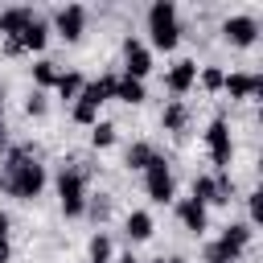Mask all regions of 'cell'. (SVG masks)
<instances>
[{
    "mask_svg": "<svg viewBox=\"0 0 263 263\" xmlns=\"http://www.w3.org/2000/svg\"><path fill=\"white\" fill-rule=\"evenodd\" d=\"M45 164L37 160V152L29 144H8L4 160H0V193L16 197V201H33L45 189Z\"/></svg>",
    "mask_w": 263,
    "mask_h": 263,
    "instance_id": "cell-1",
    "label": "cell"
},
{
    "mask_svg": "<svg viewBox=\"0 0 263 263\" xmlns=\"http://www.w3.org/2000/svg\"><path fill=\"white\" fill-rule=\"evenodd\" d=\"M148 41H152V49H177V41H181V25H177V4L173 0H156L152 8H148Z\"/></svg>",
    "mask_w": 263,
    "mask_h": 263,
    "instance_id": "cell-2",
    "label": "cell"
},
{
    "mask_svg": "<svg viewBox=\"0 0 263 263\" xmlns=\"http://www.w3.org/2000/svg\"><path fill=\"white\" fill-rule=\"evenodd\" d=\"M53 189H58V201H62V214L66 218H82V210H86V189H90V181L78 173V168H70V164H62L58 168V177H53Z\"/></svg>",
    "mask_w": 263,
    "mask_h": 263,
    "instance_id": "cell-3",
    "label": "cell"
},
{
    "mask_svg": "<svg viewBox=\"0 0 263 263\" xmlns=\"http://www.w3.org/2000/svg\"><path fill=\"white\" fill-rule=\"evenodd\" d=\"M205 152H210V164L222 173L230 168V156H234V140H230V123L226 115H214L210 127H205Z\"/></svg>",
    "mask_w": 263,
    "mask_h": 263,
    "instance_id": "cell-4",
    "label": "cell"
},
{
    "mask_svg": "<svg viewBox=\"0 0 263 263\" xmlns=\"http://www.w3.org/2000/svg\"><path fill=\"white\" fill-rule=\"evenodd\" d=\"M144 193H148L156 205H168V201H173L177 181H173V168H168V160H164V156H156V160L144 168Z\"/></svg>",
    "mask_w": 263,
    "mask_h": 263,
    "instance_id": "cell-5",
    "label": "cell"
},
{
    "mask_svg": "<svg viewBox=\"0 0 263 263\" xmlns=\"http://www.w3.org/2000/svg\"><path fill=\"white\" fill-rule=\"evenodd\" d=\"M222 37H226V45H234V49H251V45L259 41V21L247 16V12L226 16V21H222Z\"/></svg>",
    "mask_w": 263,
    "mask_h": 263,
    "instance_id": "cell-6",
    "label": "cell"
},
{
    "mask_svg": "<svg viewBox=\"0 0 263 263\" xmlns=\"http://www.w3.org/2000/svg\"><path fill=\"white\" fill-rule=\"evenodd\" d=\"M123 74L136 78V82H144V78L152 74V49H148L140 37H127V41H123Z\"/></svg>",
    "mask_w": 263,
    "mask_h": 263,
    "instance_id": "cell-7",
    "label": "cell"
},
{
    "mask_svg": "<svg viewBox=\"0 0 263 263\" xmlns=\"http://www.w3.org/2000/svg\"><path fill=\"white\" fill-rule=\"evenodd\" d=\"M222 90L230 99H263V74H251V70H234L222 78Z\"/></svg>",
    "mask_w": 263,
    "mask_h": 263,
    "instance_id": "cell-8",
    "label": "cell"
},
{
    "mask_svg": "<svg viewBox=\"0 0 263 263\" xmlns=\"http://www.w3.org/2000/svg\"><path fill=\"white\" fill-rule=\"evenodd\" d=\"M53 29H58L62 41H78V37L86 33V8H82V4H66V8H58Z\"/></svg>",
    "mask_w": 263,
    "mask_h": 263,
    "instance_id": "cell-9",
    "label": "cell"
},
{
    "mask_svg": "<svg viewBox=\"0 0 263 263\" xmlns=\"http://www.w3.org/2000/svg\"><path fill=\"white\" fill-rule=\"evenodd\" d=\"M193 82H197V62H193V58L173 62V66H168V74H164V86H168V95H173V99L189 95V90H193Z\"/></svg>",
    "mask_w": 263,
    "mask_h": 263,
    "instance_id": "cell-10",
    "label": "cell"
},
{
    "mask_svg": "<svg viewBox=\"0 0 263 263\" xmlns=\"http://www.w3.org/2000/svg\"><path fill=\"white\" fill-rule=\"evenodd\" d=\"M177 218H181V226H185L189 234H197V238L210 230V214H205V205H197L193 197H181V201H177Z\"/></svg>",
    "mask_w": 263,
    "mask_h": 263,
    "instance_id": "cell-11",
    "label": "cell"
},
{
    "mask_svg": "<svg viewBox=\"0 0 263 263\" xmlns=\"http://www.w3.org/2000/svg\"><path fill=\"white\" fill-rule=\"evenodd\" d=\"M152 230H156V222H152L148 210H132V214L123 218V234H127V242H148Z\"/></svg>",
    "mask_w": 263,
    "mask_h": 263,
    "instance_id": "cell-12",
    "label": "cell"
},
{
    "mask_svg": "<svg viewBox=\"0 0 263 263\" xmlns=\"http://www.w3.org/2000/svg\"><path fill=\"white\" fill-rule=\"evenodd\" d=\"M160 127L173 132V136H181V132L189 127V107H185V99H168V103H164V111H160Z\"/></svg>",
    "mask_w": 263,
    "mask_h": 263,
    "instance_id": "cell-13",
    "label": "cell"
},
{
    "mask_svg": "<svg viewBox=\"0 0 263 263\" xmlns=\"http://www.w3.org/2000/svg\"><path fill=\"white\" fill-rule=\"evenodd\" d=\"M16 41H21V49H25V53H41V49H45V41H49V25H45L41 16H33Z\"/></svg>",
    "mask_w": 263,
    "mask_h": 263,
    "instance_id": "cell-14",
    "label": "cell"
},
{
    "mask_svg": "<svg viewBox=\"0 0 263 263\" xmlns=\"http://www.w3.org/2000/svg\"><path fill=\"white\" fill-rule=\"evenodd\" d=\"M115 78H119V74H103V78H95V82H86L78 99H86L90 107H103L107 99H115Z\"/></svg>",
    "mask_w": 263,
    "mask_h": 263,
    "instance_id": "cell-15",
    "label": "cell"
},
{
    "mask_svg": "<svg viewBox=\"0 0 263 263\" xmlns=\"http://www.w3.org/2000/svg\"><path fill=\"white\" fill-rule=\"evenodd\" d=\"M29 21H33V8H25V4H21V8H4V12H0V37H4V41H8V37H21Z\"/></svg>",
    "mask_w": 263,
    "mask_h": 263,
    "instance_id": "cell-16",
    "label": "cell"
},
{
    "mask_svg": "<svg viewBox=\"0 0 263 263\" xmlns=\"http://www.w3.org/2000/svg\"><path fill=\"white\" fill-rule=\"evenodd\" d=\"M156 156H160V152H156L148 140H136V144H127V152H123V164H127L132 173H144V168H148Z\"/></svg>",
    "mask_w": 263,
    "mask_h": 263,
    "instance_id": "cell-17",
    "label": "cell"
},
{
    "mask_svg": "<svg viewBox=\"0 0 263 263\" xmlns=\"http://www.w3.org/2000/svg\"><path fill=\"white\" fill-rule=\"evenodd\" d=\"M115 99H119V103H127V107H140L148 95H144V82H136V78L119 74V78H115Z\"/></svg>",
    "mask_w": 263,
    "mask_h": 263,
    "instance_id": "cell-18",
    "label": "cell"
},
{
    "mask_svg": "<svg viewBox=\"0 0 263 263\" xmlns=\"http://www.w3.org/2000/svg\"><path fill=\"white\" fill-rule=\"evenodd\" d=\"M82 86H86V78H82L78 70H62V74H58V82H53V90H58L66 103H74V99L82 95Z\"/></svg>",
    "mask_w": 263,
    "mask_h": 263,
    "instance_id": "cell-19",
    "label": "cell"
},
{
    "mask_svg": "<svg viewBox=\"0 0 263 263\" xmlns=\"http://www.w3.org/2000/svg\"><path fill=\"white\" fill-rule=\"evenodd\" d=\"M251 238H255V226H251V222H230V226L222 230V242L234 247V251H247Z\"/></svg>",
    "mask_w": 263,
    "mask_h": 263,
    "instance_id": "cell-20",
    "label": "cell"
},
{
    "mask_svg": "<svg viewBox=\"0 0 263 263\" xmlns=\"http://www.w3.org/2000/svg\"><path fill=\"white\" fill-rule=\"evenodd\" d=\"M238 259H242V251L226 247L222 238H214V242H205V247H201V263H238Z\"/></svg>",
    "mask_w": 263,
    "mask_h": 263,
    "instance_id": "cell-21",
    "label": "cell"
},
{
    "mask_svg": "<svg viewBox=\"0 0 263 263\" xmlns=\"http://www.w3.org/2000/svg\"><path fill=\"white\" fill-rule=\"evenodd\" d=\"M193 201L197 205H218V185H214V177L210 173H201V177H193Z\"/></svg>",
    "mask_w": 263,
    "mask_h": 263,
    "instance_id": "cell-22",
    "label": "cell"
},
{
    "mask_svg": "<svg viewBox=\"0 0 263 263\" xmlns=\"http://www.w3.org/2000/svg\"><path fill=\"white\" fill-rule=\"evenodd\" d=\"M111 259H115L111 234H107V230H95V234H90V263H111Z\"/></svg>",
    "mask_w": 263,
    "mask_h": 263,
    "instance_id": "cell-23",
    "label": "cell"
},
{
    "mask_svg": "<svg viewBox=\"0 0 263 263\" xmlns=\"http://www.w3.org/2000/svg\"><path fill=\"white\" fill-rule=\"evenodd\" d=\"M58 62H49V58H41V62H33V82H37V90H45V86H53L58 82Z\"/></svg>",
    "mask_w": 263,
    "mask_h": 263,
    "instance_id": "cell-24",
    "label": "cell"
},
{
    "mask_svg": "<svg viewBox=\"0 0 263 263\" xmlns=\"http://www.w3.org/2000/svg\"><path fill=\"white\" fill-rule=\"evenodd\" d=\"M70 119H74L78 127H95V123H99V107H90L86 99H74V107H70Z\"/></svg>",
    "mask_w": 263,
    "mask_h": 263,
    "instance_id": "cell-25",
    "label": "cell"
},
{
    "mask_svg": "<svg viewBox=\"0 0 263 263\" xmlns=\"http://www.w3.org/2000/svg\"><path fill=\"white\" fill-rule=\"evenodd\" d=\"M82 214H90V222H99V226H103V222L111 218V197H107V193L86 197V210H82Z\"/></svg>",
    "mask_w": 263,
    "mask_h": 263,
    "instance_id": "cell-26",
    "label": "cell"
},
{
    "mask_svg": "<svg viewBox=\"0 0 263 263\" xmlns=\"http://www.w3.org/2000/svg\"><path fill=\"white\" fill-rule=\"evenodd\" d=\"M119 136H115V123H95L90 127V148H111Z\"/></svg>",
    "mask_w": 263,
    "mask_h": 263,
    "instance_id": "cell-27",
    "label": "cell"
},
{
    "mask_svg": "<svg viewBox=\"0 0 263 263\" xmlns=\"http://www.w3.org/2000/svg\"><path fill=\"white\" fill-rule=\"evenodd\" d=\"M214 185H218V205H230L234 201V177H230V168L214 173Z\"/></svg>",
    "mask_w": 263,
    "mask_h": 263,
    "instance_id": "cell-28",
    "label": "cell"
},
{
    "mask_svg": "<svg viewBox=\"0 0 263 263\" xmlns=\"http://www.w3.org/2000/svg\"><path fill=\"white\" fill-rule=\"evenodd\" d=\"M45 111H49V99H45V90H33V95L25 99V115H29V119H41Z\"/></svg>",
    "mask_w": 263,
    "mask_h": 263,
    "instance_id": "cell-29",
    "label": "cell"
},
{
    "mask_svg": "<svg viewBox=\"0 0 263 263\" xmlns=\"http://www.w3.org/2000/svg\"><path fill=\"white\" fill-rule=\"evenodd\" d=\"M222 78H226V74H222L218 66H205V70L197 74V82H201V90H210V95H214V90H222Z\"/></svg>",
    "mask_w": 263,
    "mask_h": 263,
    "instance_id": "cell-30",
    "label": "cell"
},
{
    "mask_svg": "<svg viewBox=\"0 0 263 263\" xmlns=\"http://www.w3.org/2000/svg\"><path fill=\"white\" fill-rule=\"evenodd\" d=\"M259 197H263L259 189H251V193H247V222H251V226H259V222H263V201H259Z\"/></svg>",
    "mask_w": 263,
    "mask_h": 263,
    "instance_id": "cell-31",
    "label": "cell"
},
{
    "mask_svg": "<svg viewBox=\"0 0 263 263\" xmlns=\"http://www.w3.org/2000/svg\"><path fill=\"white\" fill-rule=\"evenodd\" d=\"M4 53H8V58H16V53H25V49H21V41H16V37H8V41H4Z\"/></svg>",
    "mask_w": 263,
    "mask_h": 263,
    "instance_id": "cell-32",
    "label": "cell"
},
{
    "mask_svg": "<svg viewBox=\"0 0 263 263\" xmlns=\"http://www.w3.org/2000/svg\"><path fill=\"white\" fill-rule=\"evenodd\" d=\"M8 255H12V247H8V238H0V263H8Z\"/></svg>",
    "mask_w": 263,
    "mask_h": 263,
    "instance_id": "cell-33",
    "label": "cell"
},
{
    "mask_svg": "<svg viewBox=\"0 0 263 263\" xmlns=\"http://www.w3.org/2000/svg\"><path fill=\"white\" fill-rule=\"evenodd\" d=\"M8 226H12V222H8V214L0 210V238H8Z\"/></svg>",
    "mask_w": 263,
    "mask_h": 263,
    "instance_id": "cell-34",
    "label": "cell"
},
{
    "mask_svg": "<svg viewBox=\"0 0 263 263\" xmlns=\"http://www.w3.org/2000/svg\"><path fill=\"white\" fill-rule=\"evenodd\" d=\"M0 152H8V127L0 123Z\"/></svg>",
    "mask_w": 263,
    "mask_h": 263,
    "instance_id": "cell-35",
    "label": "cell"
},
{
    "mask_svg": "<svg viewBox=\"0 0 263 263\" xmlns=\"http://www.w3.org/2000/svg\"><path fill=\"white\" fill-rule=\"evenodd\" d=\"M115 263H140V259H136V255H132V251H127V255H119V259H115Z\"/></svg>",
    "mask_w": 263,
    "mask_h": 263,
    "instance_id": "cell-36",
    "label": "cell"
},
{
    "mask_svg": "<svg viewBox=\"0 0 263 263\" xmlns=\"http://www.w3.org/2000/svg\"><path fill=\"white\" fill-rule=\"evenodd\" d=\"M168 263H189V259H185V255H173V259H168Z\"/></svg>",
    "mask_w": 263,
    "mask_h": 263,
    "instance_id": "cell-37",
    "label": "cell"
},
{
    "mask_svg": "<svg viewBox=\"0 0 263 263\" xmlns=\"http://www.w3.org/2000/svg\"><path fill=\"white\" fill-rule=\"evenodd\" d=\"M0 123H4V90H0Z\"/></svg>",
    "mask_w": 263,
    "mask_h": 263,
    "instance_id": "cell-38",
    "label": "cell"
},
{
    "mask_svg": "<svg viewBox=\"0 0 263 263\" xmlns=\"http://www.w3.org/2000/svg\"><path fill=\"white\" fill-rule=\"evenodd\" d=\"M152 263H168V259H164V255H160V259H152Z\"/></svg>",
    "mask_w": 263,
    "mask_h": 263,
    "instance_id": "cell-39",
    "label": "cell"
}]
</instances>
